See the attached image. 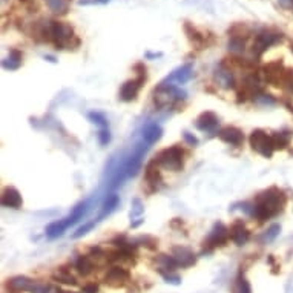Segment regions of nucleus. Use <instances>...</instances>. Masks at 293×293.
I'll use <instances>...</instances> for the list:
<instances>
[{"instance_id": "1", "label": "nucleus", "mask_w": 293, "mask_h": 293, "mask_svg": "<svg viewBox=\"0 0 293 293\" xmlns=\"http://www.w3.org/2000/svg\"><path fill=\"white\" fill-rule=\"evenodd\" d=\"M287 204V195L279 188H269L256 195L255 203L250 207V215L255 216L260 223L279 215Z\"/></svg>"}, {"instance_id": "2", "label": "nucleus", "mask_w": 293, "mask_h": 293, "mask_svg": "<svg viewBox=\"0 0 293 293\" xmlns=\"http://www.w3.org/2000/svg\"><path fill=\"white\" fill-rule=\"evenodd\" d=\"M49 42L54 43L57 49H77L80 46V39L76 35L74 28L66 22H51Z\"/></svg>"}, {"instance_id": "3", "label": "nucleus", "mask_w": 293, "mask_h": 293, "mask_svg": "<svg viewBox=\"0 0 293 293\" xmlns=\"http://www.w3.org/2000/svg\"><path fill=\"white\" fill-rule=\"evenodd\" d=\"M7 287L11 291H29V293H49L51 285L37 279H31L26 276H16L8 279Z\"/></svg>"}, {"instance_id": "4", "label": "nucleus", "mask_w": 293, "mask_h": 293, "mask_svg": "<svg viewBox=\"0 0 293 293\" xmlns=\"http://www.w3.org/2000/svg\"><path fill=\"white\" fill-rule=\"evenodd\" d=\"M186 98V92L175 88L173 85H163L155 89L154 92V101L158 107H166L170 104H175L177 101H181Z\"/></svg>"}, {"instance_id": "5", "label": "nucleus", "mask_w": 293, "mask_h": 293, "mask_svg": "<svg viewBox=\"0 0 293 293\" xmlns=\"http://www.w3.org/2000/svg\"><path fill=\"white\" fill-rule=\"evenodd\" d=\"M183 157H185V152L180 146H170V148L163 149L154 160L158 163L160 167L177 172L183 167Z\"/></svg>"}, {"instance_id": "6", "label": "nucleus", "mask_w": 293, "mask_h": 293, "mask_svg": "<svg viewBox=\"0 0 293 293\" xmlns=\"http://www.w3.org/2000/svg\"><path fill=\"white\" fill-rule=\"evenodd\" d=\"M249 143L252 146V149L255 152H258L260 155H263L264 158H270L275 152L272 135H269L263 129H255L249 137Z\"/></svg>"}, {"instance_id": "7", "label": "nucleus", "mask_w": 293, "mask_h": 293, "mask_svg": "<svg viewBox=\"0 0 293 293\" xmlns=\"http://www.w3.org/2000/svg\"><path fill=\"white\" fill-rule=\"evenodd\" d=\"M282 40V34L281 32H276V31H272V29H263L256 34L255 37V42H253V55L256 58H260L264 51H267L270 46L279 43Z\"/></svg>"}, {"instance_id": "8", "label": "nucleus", "mask_w": 293, "mask_h": 293, "mask_svg": "<svg viewBox=\"0 0 293 293\" xmlns=\"http://www.w3.org/2000/svg\"><path fill=\"white\" fill-rule=\"evenodd\" d=\"M229 238H230V230L223 223H216L213 229L210 230L209 237L204 240V252L210 253L216 247L224 246L229 241Z\"/></svg>"}, {"instance_id": "9", "label": "nucleus", "mask_w": 293, "mask_h": 293, "mask_svg": "<svg viewBox=\"0 0 293 293\" xmlns=\"http://www.w3.org/2000/svg\"><path fill=\"white\" fill-rule=\"evenodd\" d=\"M261 86H263L261 85V77L258 74H249V76H246L244 80L240 85V89H238L240 100H243V101H246L249 98H253L255 100L256 97H258L263 92Z\"/></svg>"}, {"instance_id": "10", "label": "nucleus", "mask_w": 293, "mask_h": 293, "mask_svg": "<svg viewBox=\"0 0 293 293\" xmlns=\"http://www.w3.org/2000/svg\"><path fill=\"white\" fill-rule=\"evenodd\" d=\"M284 74H285V69H284L282 60L270 62L261 71V77L264 79V82H267V83H270L273 86H281Z\"/></svg>"}, {"instance_id": "11", "label": "nucleus", "mask_w": 293, "mask_h": 293, "mask_svg": "<svg viewBox=\"0 0 293 293\" xmlns=\"http://www.w3.org/2000/svg\"><path fill=\"white\" fill-rule=\"evenodd\" d=\"M129 281H131L129 272L126 269L120 267V266L111 267L104 275V284H107L109 287H112V288L125 287Z\"/></svg>"}, {"instance_id": "12", "label": "nucleus", "mask_w": 293, "mask_h": 293, "mask_svg": "<svg viewBox=\"0 0 293 293\" xmlns=\"http://www.w3.org/2000/svg\"><path fill=\"white\" fill-rule=\"evenodd\" d=\"M192 63H186L180 68H177L175 71H172L170 74L161 82L163 85H172V83H178V85H185L192 79Z\"/></svg>"}, {"instance_id": "13", "label": "nucleus", "mask_w": 293, "mask_h": 293, "mask_svg": "<svg viewBox=\"0 0 293 293\" xmlns=\"http://www.w3.org/2000/svg\"><path fill=\"white\" fill-rule=\"evenodd\" d=\"M172 256H173L177 266L183 267V269H188V267H191L197 263V255L191 249L183 247V246L173 247L172 249Z\"/></svg>"}, {"instance_id": "14", "label": "nucleus", "mask_w": 293, "mask_h": 293, "mask_svg": "<svg viewBox=\"0 0 293 293\" xmlns=\"http://www.w3.org/2000/svg\"><path fill=\"white\" fill-rule=\"evenodd\" d=\"M144 77H137V79H132V80H128L122 85V89H120V100L122 101H134L144 83Z\"/></svg>"}, {"instance_id": "15", "label": "nucleus", "mask_w": 293, "mask_h": 293, "mask_svg": "<svg viewBox=\"0 0 293 293\" xmlns=\"http://www.w3.org/2000/svg\"><path fill=\"white\" fill-rule=\"evenodd\" d=\"M218 138L221 141H224L226 144H230V146L238 148V146H241L243 141H244V134H243L241 129H238L235 126H226V128L218 131Z\"/></svg>"}, {"instance_id": "16", "label": "nucleus", "mask_w": 293, "mask_h": 293, "mask_svg": "<svg viewBox=\"0 0 293 293\" xmlns=\"http://www.w3.org/2000/svg\"><path fill=\"white\" fill-rule=\"evenodd\" d=\"M144 181L146 185H148L151 188V191H157L158 186L161 185V172H160V166L155 160H152L151 163H148V166H146L144 169Z\"/></svg>"}, {"instance_id": "17", "label": "nucleus", "mask_w": 293, "mask_h": 293, "mask_svg": "<svg viewBox=\"0 0 293 293\" xmlns=\"http://www.w3.org/2000/svg\"><path fill=\"white\" fill-rule=\"evenodd\" d=\"M213 79H215L216 85L219 88H223V89H232V88H235L233 74H232V71L229 68H226L224 63H221V65L216 68L215 74H213Z\"/></svg>"}, {"instance_id": "18", "label": "nucleus", "mask_w": 293, "mask_h": 293, "mask_svg": "<svg viewBox=\"0 0 293 293\" xmlns=\"http://www.w3.org/2000/svg\"><path fill=\"white\" fill-rule=\"evenodd\" d=\"M23 204L22 195L16 188H5L2 192V206L8 209H20Z\"/></svg>"}, {"instance_id": "19", "label": "nucleus", "mask_w": 293, "mask_h": 293, "mask_svg": "<svg viewBox=\"0 0 293 293\" xmlns=\"http://www.w3.org/2000/svg\"><path fill=\"white\" fill-rule=\"evenodd\" d=\"M218 123H219V120H218L216 114H213L210 111H206L197 119L195 126H197V129H200L203 132H213L218 128Z\"/></svg>"}, {"instance_id": "20", "label": "nucleus", "mask_w": 293, "mask_h": 293, "mask_svg": "<svg viewBox=\"0 0 293 293\" xmlns=\"http://www.w3.org/2000/svg\"><path fill=\"white\" fill-rule=\"evenodd\" d=\"M230 240L237 244V246H244L249 243L250 240V230L244 226V223L237 221L232 224L230 227Z\"/></svg>"}, {"instance_id": "21", "label": "nucleus", "mask_w": 293, "mask_h": 293, "mask_svg": "<svg viewBox=\"0 0 293 293\" xmlns=\"http://www.w3.org/2000/svg\"><path fill=\"white\" fill-rule=\"evenodd\" d=\"M185 32H186V35H188V39H189V42L194 45V46H197L198 49H203L204 48V45L207 46V42H206V37L204 35L191 23V22H185Z\"/></svg>"}, {"instance_id": "22", "label": "nucleus", "mask_w": 293, "mask_h": 293, "mask_svg": "<svg viewBox=\"0 0 293 293\" xmlns=\"http://www.w3.org/2000/svg\"><path fill=\"white\" fill-rule=\"evenodd\" d=\"M154 264H155V269L161 273V275H166V273H173V270L178 267L173 256L170 255H158L157 258L154 260Z\"/></svg>"}, {"instance_id": "23", "label": "nucleus", "mask_w": 293, "mask_h": 293, "mask_svg": "<svg viewBox=\"0 0 293 293\" xmlns=\"http://www.w3.org/2000/svg\"><path fill=\"white\" fill-rule=\"evenodd\" d=\"M163 135V129L157 123H148L143 128V141H146L149 146L157 143Z\"/></svg>"}, {"instance_id": "24", "label": "nucleus", "mask_w": 293, "mask_h": 293, "mask_svg": "<svg viewBox=\"0 0 293 293\" xmlns=\"http://www.w3.org/2000/svg\"><path fill=\"white\" fill-rule=\"evenodd\" d=\"M76 269L80 275L83 276H88L94 272L95 269V263L94 260L91 258L89 255H83V256H79V258L76 260Z\"/></svg>"}, {"instance_id": "25", "label": "nucleus", "mask_w": 293, "mask_h": 293, "mask_svg": "<svg viewBox=\"0 0 293 293\" xmlns=\"http://www.w3.org/2000/svg\"><path fill=\"white\" fill-rule=\"evenodd\" d=\"M229 37L230 39H241V40H247L252 34V29L246 25V23H235L229 28Z\"/></svg>"}, {"instance_id": "26", "label": "nucleus", "mask_w": 293, "mask_h": 293, "mask_svg": "<svg viewBox=\"0 0 293 293\" xmlns=\"http://www.w3.org/2000/svg\"><path fill=\"white\" fill-rule=\"evenodd\" d=\"M48 8L51 13L57 14V16H65L69 11L71 7V0H45Z\"/></svg>"}, {"instance_id": "27", "label": "nucleus", "mask_w": 293, "mask_h": 293, "mask_svg": "<svg viewBox=\"0 0 293 293\" xmlns=\"http://www.w3.org/2000/svg\"><path fill=\"white\" fill-rule=\"evenodd\" d=\"M119 201H120L119 195H115V194L107 195V197H106V200H104V203H103V209H101V213H100V215H98V218H97V221H100V219H103L106 215L112 213V212L115 210V207L119 206Z\"/></svg>"}, {"instance_id": "28", "label": "nucleus", "mask_w": 293, "mask_h": 293, "mask_svg": "<svg viewBox=\"0 0 293 293\" xmlns=\"http://www.w3.org/2000/svg\"><path fill=\"white\" fill-rule=\"evenodd\" d=\"M52 279L57 281V282H62V284H68V285H76V284H77L76 276L72 275L68 269H65V267L57 269V270L52 273Z\"/></svg>"}, {"instance_id": "29", "label": "nucleus", "mask_w": 293, "mask_h": 293, "mask_svg": "<svg viewBox=\"0 0 293 293\" xmlns=\"http://www.w3.org/2000/svg\"><path fill=\"white\" fill-rule=\"evenodd\" d=\"M20 65H22V52L17 49H11L10 55L2 62V66L8 71H16L20 68Z\"/></svg>"}, {"instance_id": "30", "label": "nucleus", "mask_w": 293, "mask_h": 293, "mask_svg": "<svg viewBox=\"0 0 293 293\" xmlns=\"http://www.w3.org/2000/svg\"><path fill=\"white\" fill-rule=\"evenodd\" d=\"M290 138H291V135H290V132H287V131L273 132V134H272V141H273V148H275V151H276V149H284V148H287L288 143H290Z\"/></svg>"}, {"instance_id": "31", "label": "nucleus", "mask_w": 293, "mask_h": 293, "mask_svg": "<svg viewBox=\"0 0 293 293\" xmlns=\"http://www.w3.org/2000/svg\"><path fill=\"white\" fill-rule=\"evenodd\" d=\"M232 293H252L250 282L247 281V278H246L243 273H240V275L237 276V279L233 281Z\"/></svg>"}, {"instance_id": "32", "label": "nucleus", "mask_w": 293, "mask_h": 293, "mask_svg": "<svg viewBox=\"0 0 293 293\" xmlns=\"http://www.w3.org/2000/svg\"><path fill=\"white\" fill-rule=\"evenodd\" d=\"M227 48L232 54H243L246 49V40L241 39H229L227 42Z\"/></svg>"}, {"instance_id": "33", "label": "nucleus", "mask_w": 293, "mask_h": 293, "mask_svg": "<svg viewBox=\"0 0 293 293\" xmlns=\"http://www.w3.org/2000/svg\"><path fill=\"white\" fill-rule=\"evenodd\" d=\"M88 117H89V120H91L94 125H97V126H100V128H103V129L107 128V120H106V117H104L103 114H100V112H89Z\"/></svg>"}, {"instance_id": "34", "label": "nucleus", "mask_w": 293, "mask_h": 293, "mask_svg": "<svg viewBox=\"0 0 293 293\" xmlns=\"http://www.w3.org/2000/svg\"><path fill=\"white\" fill-rule=\"evenodd\" d=\"M279 232H281V226L279 224H273V226H270L269 227V230L264 233V237H263V240H264V243H272V241H275L276 240V237L279 235Z\"/></svg>"}, {"instance_id": "35", "label": "nucleus", "mask_w": 293, "mask_h": 293, "mask_svg": "<svg viewBox=\"0 0 293 293\" xmlns=\"http://www.w3.org/2000/svg\"><path fill=\"white\" fill-rule=\"evenodd\" d=\"M281 86H284V88H287L288 91H291V92H293V69L285 71V74H284V79H282Z\"/></svg>"}, {"instance_id": "36", "label": "nucleus", "mask_w": 293, "mask_h": 293, "mask_svg": "<svg viewBox=\"0 0 293 293\" xmlns=\"http://www.w3.org/2000/svg\"><path fill=\"white\" fill-rule=\"evenodd\" d=\"M98 221H97V219H94V221H91V223H88V224H85V226H82L74 235H72V238H74V240H77V238H80V237H83V235H86L95 224H97Z\"/></svg>"}, {"instance_id": "37", "label": "nucleus", "mask_w": 293, "mask_h": 293, "mask_svg": "<svg viewBox=\"0 0 293 293\" xmlns=\"http://www.w3.org/2000/svg\"><path fill=\"white\" fill-rule=\"evenodd\" d=\"M132 212H131V216H138V215H141L143 213V204H141V201L138 200V198H135L134 201H132Z\"/></svg>"}, {"instance_id": "38", "label": "nucleus", "mask_w": 293, "mask_h": 293, "mask_svg": "<svg viewBox=\"0 0 293 293\" xmlns=\"http://www.w3.org/2000/svg\"><path fill=\"white\" fill-rule=\"evenodd\" d=\"M98 140H100V144L106 146L109 141H111V134H109L107 129H101V131L98 132Z\"/></svg>"}, {"instance_id": "39", "label": "nucleus", "mask_w": 293, "mask_h": 293, "mask_svg": "<svg viewBox=\"0 0 293 293\" xmlns=\"http://www.w3.org/2000/svg\"><path fill=\"white\" fill-rule=\"evenodd\" d=\"M255 100H256V101H260V103H263V104H275V100L272 98V95L264 94V92H261Z\"/></svg>"}, {"instance_id": "40", "label": "nucleus", "mask_w": 293, "mask_h": 293, "mask_svg": "<svg viewBox=\"0 0 293 293\" xmlns=\"http://www.w3.org/2000/svg\"><path fill=\"white\" fill-rule=\"evenodd\" d=\"M140 243H143V246L149 247V249H155L157 247V240L152 238V237H144V238H140Z\"/></svg>"}, {"instance_id": "41", "label": "nucleus", "mask_w": 293, "mask_h": 293, "mask_svg": "<svg viewBox=\"0 0 293 293\" xmlns=\"http://www.w3.org/2000/svg\"><path fill=\"white\" fill-rule=\"evenodd\" d=\"M163 278L166 279V282L173 284V285H178L181 282V278L178 275H175V273H166V275H163Z\"/></svg>"}, {"instance_id": "42", "label": "nucleus", "mask_w": 293, "mask_h": 293, "mask_svg": "<svg viewBox=\"0 0 293 293\" xmlns=\"http://www.w3.org/2000/svg\"><path fill=\"white\" fill-rule=\"evenodd\" d=\"M111 0H79V5H106Z\"/></svg>"}, {"instance_id": "43", "label": "nucleus", "mask_w": 293, "mask_h": 293, "mask_svg": "<svg viewBox=\"0 0 293 293\" xmlns=\"http://www.w3.org/2000/svg\"><path fill=\"white\" fill-rule=\"evenodd\" d=\"M98 290H100L98 284H95V282H91V284H86V285H83V288H82V293H98Z\"/></svg>"}, {"instance_id": "44", "label": "nucleus", "mask_w": 293, "mask_h": 293, "mask_svg": "<svg viewBox=\"0 0 293 293\" xmlns=\"http://www.w3.org/2000/svg\"><path fill=\"white\" fill-rule=\"evenodd\" d=\"M183 137H185V140H186V143L189 146H197L198 144V138L194 137V135H191L189 132H185V134H183Z\"/></svg>"}, {"instance_id": "45", "label": "nucleus", "mask_w": 293, "mask_h": 293, "mask_svg": "<svg viewBox=\"0 0 293 293\" xmlns=\"http://www.w3.org/2000/svg\"><path fill=\"white\" fill-rule=\"evenodd\" d=\"M278 4L284 10H293V0H278Z\"/></svg>"}, {"instance_id": "46", "label": "nucleus", "mask_w": 293, "mask_h": 293, "mask_svg": "<svg viewBox=\"0 0 293 293\" xmlns=\"http://www.w3.org/2000/svg\"><path fill=\"white\" fill-rule=\"evenodd\" d=\"M163 54L161 52H148V54H146V57H148V58H155V57H161Z\"/></svg>"}, {"instance_id": "47", "label": "nucleus", "mask_w": 293, "mask_h": 293, "mask_svg": "<svg viewBox=\"0 0 293 293\" xmlns=\"http://www.w3.org/2000/svg\"><path fill=\"white\" fill-rule=\"evenodd\" d=\"M57 293H72V291H63V290H58Z\"/></svg>"}, {"instance_id": "48", "label": "nucleus", "mask_w": 293, "mask_h": 293, "mask_svg": "<svg viewBox=\"0 0 293 293\" xmlns=\"http://www.w3.org/2000/svg\"><path fill=\"white\" fill-rule=\"evenodd\" d=\"M291 52H293V46H291Z\"/></svg>"}]
</instances>
